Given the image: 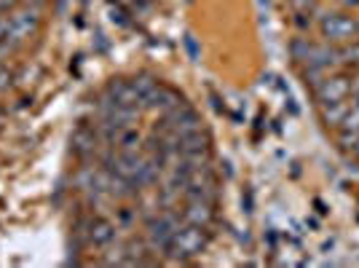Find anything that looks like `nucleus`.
I'll list each match as a JSON object with an SVG mask.
<instances>
[{"label":"nucleus","mask_w":359,"mask_h":268,"mask_svg":"<svg viewBox=\"0 0 359 268\" xmlns=\"http://www.w3.org/2000/svg\"><path fill=\"white\" fill-rule=\"evenodd\" d=\"M182 212L175 207H161V212L156 217H150L145 223V241H148L150 253L156 255H169L172 239L177 234V228H182Z\"/></svg>","instance_id":"obj_1"},{"label":"nucleus","mask_w":359,"mask_h":268,"mask_svg":"<svg viewBox=\"0 0 359 268\" xmlns=\"http://www.w3.org/2000/svg\"><path fill=\"white\" fill-rule=\"evenodd\" d=\"M210 244V228H201V225H182L177 228V234L172 239V247H169V255L175 260H188V257H196L207 250Z\"/></svg>","instance_id":"obj_2"},{"label":"nucleus","mask_w":359,"mask_h":268,"mask_svg":"<svg viewBox=\"0 0 359 268\" xmlns=\"http://www.w3.org/2000/svg\"><path fill=\"white\" fill-rule=\"evenodd\" d=\"M43 8H38V6H16L14 11H11V41L16 46L27 43L30 38L38 35L41 30V22H43V16H41Z\"/></svg>","instance_id":"obj_3"},{"label":"nucleus","mask_w":359,"mask_h":268,"mask_svg":"<svg viewBox=\"0 0 359 268\" xmlns=\"http://www.w3.org/2000/svg\"><path fill=\"white\" fill-rule=\"evenodd\" d=\"M319 30L330 43H348L359 38V22L348 14H325L319 19Z\"/></svg>","instance_id":"obj_4"},{"label":"nucleus","mask_w":359,"mask_h":268,"mask_svg":"<svg viewBox=\"0 0 359 268\" xmlns=\"http://www.w3.org/2000/svg\"><path fill=\"white\" fill-rule=\"evenodd\" d=\"M348 97H351V78L344 73L325 75L314 86V100L319 105L341 102V100H348Z\"/></svg>","instance_id":"obj_5"},{"label":"nucleus","mask_w":359,"mask_h":268,"mask_svg":"<svg viewBox=\"0 0 359 268\" xmlns=\"http://www.w3.org/2000/svg\"><path fill=\"white\" fill-rule=\"evenodd\" d=\"M73 153L81 159V161H91V159H97L100 156V150H102V140H100V134H97V126L89 129V126H78L73 132Z\"/></svg>","instance_id":"obj_6"},{"label":"nucleus","mask_w":359,"mask_h":268,"mask_svg":"<svg viewBox=\"0 0 359 268\" xmlns=\"http://www.w3.org/2000/svg\"><path fill=\"white\" fill-rule=\"evenodd\" d=\"M116 231L118 225L107 217H89L86 223V244L89 247H97V250H105L116 241Z\"/></svg>","instance_id":"obj_7"},{"label":"nucleus","mask_w":359,"mask_h":268,"mask_svg":"<svg viewBox=\"0 0 359 268\" xmlns=\"http://www.w3.org/2000/svg\"><path fill=\"white\" fill-rule=\"evenodd\" d=\"M182 212V220L188 225H201V228H210L215 223V204L212 201H198V199H191L185 201V207L180 209Z\"/></svg>","instance_id":"obj_8"},{"label":"nucleus","mask_w":359,"mask_h":268,"mask_svg":"<svg viewBox=\"0 0 359 268\" xmlns=\"http://www.w3.org/2000/svg\"><path fill=\"white\" fill-rule=\"evenodd\" d=\"M359 137V100L357 97H348V110H346L344 123L338 126V142L344 148H351Z\"/></svg>","instance_id":"obj_9"},{"label":"nucleus","mask_w":359,"mask_h":268,"mask_svg":"<svg viewBox=\"0 0 359 268\" xmlns=\"http://www.w3.org/2000/svg\"><path fill=\"white\" fill-rule=\"evenodd\" d=\"M319 110H322V121L327 123V126H341L346 119V110H348V100H341V102H330V105H319Z\"/></svg>","instance_id":"obj_10"},{"label":"nucleus","mask_w":359,"mask_h":268,"mask_svg":"<svg viewBox=\"0 0 359 268\" xmlns=\"http://www.w3.org/2000/svg\"><path fill=\"white\" fill-rule=\"evenodd\" d=\"M132 86H135L137 97H140V107H142V105H145V100H148L150 94L156 91V86H158V81H156L153 75L142 73V75H137V78H132Z\"/></svg>","instance_id":"obj_11"},{"label":"nucleus","mask_w":359,"mask_h":268,"mask_svg":"<svg viewBox=\"0 0 359 268\" xmlns=\"http://www.w3.org/2000/svg\"><path fill=\"white\" fill-rule=\"evenodd\" d=\"M14 78H16V75H14V70H11L8 65H0V94L14 86Z\"/></svg>","instance_id":"obj_12"},{"label":"nucleus","mask_w":359,"mask_h":268,"mask_svg":"<svg viewBox=\"0 0 359 268\" xmlns=\"http://www.w3.org/2000/svg\"><path fill=\"white\" fill-rule=\"evenodd\" d=\"M0 41H11V16L0 14Z\"/></svg>","instance_id":"obj_13"},{"label":"nucleus","mask_w":359,"mask_h":268,"mask_svg":"<svg viewBox=\"0 0 359 268\" xmlns=\"http://www.w3.org/2000/svg\"><path fill=\"white\" fill-rule=\"evenodd\" d=\"M16 6H22V0H0V14H11Z\"/></svg>","instance_id":"obj_14"},{"label":"nucleus","mask_w":359,"mask_h":268,"mask_svg":"<svg viewBox=\"0 0 359 268\" xmlns=\"http://www.w3.org/2000/svg\"><path fill=\"white\" fill-rule=\"evenodd\" d=\"M135 215H137V212H132V209H121V223L129 225L132 220H135Z\"/></svg>","instance_id":"obj_15"},{"label":"nucleus","mask_w":359,"mask_h":268,"mask_svg":"<svg viewBox=\"0 0 359 268\" xmlns=\"http://www.w3.org/2000/svg\"><path fill=\"white\" fill-rule=\"evenodd\" d=\"M351 97H357L359 100V73L351 78Z\"/></svg>","instance_id":"obj_16"},{"label":"nucleus","mask_w":359,"mask_h":268,"mask_svg":"<svg viewBox=\"0 0 359 268\" xmlns=\"http://www.w3.org/2000/svg\"><path fill=\"white\" fill-rule=\"evenodd\" d=\"M335 3L344 8H359V0H335Z\"/></svg>","instance_id":"obj_17"},{"label":"nucleus","mask_w":359,"mask_h":268,"mask_svg":"<svg viewBox=\"0 0 359 268\" xmlns=\"http://www.w3.org/2000/svg\"><path fill=\"white\" fill-rule=\"evenodd\" d=\"M351 153H354V156H357V159H359V137H357V142L351 145Z\"/></svg>","instance_id":"obj_18"}]
</instances>
